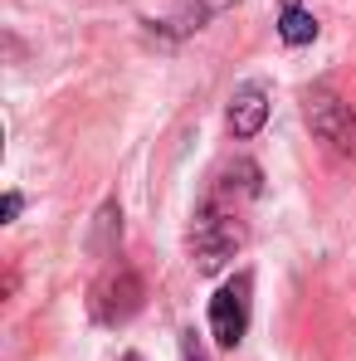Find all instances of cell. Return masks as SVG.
Here are the masks:
<instances>
[{"label":"cell","instance_id":"8992f818","mask_svg":"<svg viewBox=\"0 0 356 361\" xmlns=\"http://www.w3.org/2000/svg\"><path fill=\"white\" fill-rule=\"evenodd\" d=\"M225 122H230L235 137H259L264 122H269V93H264L259 83L239 88L235 98H230V108H225Z\"/></svg>","mask_w":356,"mask_h":361},{"label":"cell","instance_id":"30bf717a","mask_svg":"<svg viewBox=\"0 0 356 361\" xmlns=\"http://www.w3.org/2000/svg\"><path fill=\"white\" fill-rule=\"evenodd\" d=\"M20 210H25V195H20V190H5V200H0V220L10 225V220H20Z\"/></svg>","mask_w":356,"mask_h":361},{"label":"cell","instance_id":"8fae6325","mask_svg":"<svg viewBox=\"0 0 356 361\" xmlns=\"http://www.w3.org/2000/svg\"><path fill=\"white\" fill-rule=\"evenodd\" d=\"M210 10H230V5H239V0H205Z\"/></svg>","mask_w":356,"mask_h":361},{"label":"cell","instance_id":"6da1fadb","mask_svg":"<svg viewBox=\"0 0 356 361\" xmlns=\"http://www.w3.org/2000/svg\"><path fill=\"white\" fill-rule=\"evenodd\" d=\"M239 249H244L239 205L220 200V195H205V205L195 210V225H190V259H195V269L200 274H220Z\"/></svg>","mask_w":356,"mask_h":361},{"label":"cell","instance_id":"52a82bcc","mask_svg":"<svg viewBox=\"0 0 356 361\" xmlns=\"http://www.w3.org/2000/svg\"><path fill=\"white\" fill-rule=\"evenodd\" d=\"M259 190H264V171H259L254 161H244V157H239L235 166H225V171H220V180H215V190H210V195H220V200H235V195L254 200Z\"/></svg>","mask_w":356,"mask_h":361},{"label":"cell","instance_id":"5b68a950","mask_svg":"<svg viewBox=\"0 0 356 361\" xmlns=\"http://www.w3.org/2000/svg\"><path fill=\"white\" fill-rule=\"evenodd\" d=\"M249 293H254V279L235 274L215 298H210V332L220 347H239L244 332H249Z\"/></svg>","mask_w":356,"mask_h":361},{"label":"cell","instance_id":"ba28073f","mask_svg":"<svg viewBox=\"0 0 356 361\" xmlns=\"http://www.w3.org/2000/svg\"><path fill=\"white\" fill-rule=\"evenodd\" d=\"M118 240H122V205L118 200H103L98 215H93V240H88V249L93 254H113Z\"/></svg>","mask_w":356,"mask_h":361},{"label":"cell","instance_id":"7a4b0ae2","mask_svg":"<svg viewBox=\"0 0 356 361\" xmlns=\"http://www.w3.org/2000/svg\"><path fill=\"white\" fill-rule=\"evenodd\" d=\"M302 118H307V127H312L317 142H327L337 157L356 161V113H352V103H342L332 88L317 83V88L302 93Z\"/></svg>","mask_w":356,"mask_h":361},{"label":"cell","instance_id":"3957f363","mask_svg":"<svg viewBox=\"0 0 356 361\" xmlns=\"http://www.w3.org/2000/svg\"><path fill=\"white\" fill-rule=\"evenodd\" d=\"M142 298H147L142 279H137L127 264H118V269H108V274L93 283V298H88V307H93V317H98L103 327H118V322H127V317L142 307Z\"/></svg>","mask_w":356,"mask_h":361},{"label":"cell","instance_id":"277c9868","mask_svg":"<svg viewBox=\"0 0 356 361\" xmlns=\"http://www.w3.org/2000/svg\"><path fill=\"white\" fill-rule=\"evenodd\" d=\"M137 20H142L152 35L190 39V35H200V30H205L210 5H205V0H137Z\"/></svg>","mask_w":356,"mask_h":361},{"label":"cell","instance_id":"9c48e42d","mask_svg":"<svg viewBox=\"0 0 356 361\" xmlns=\"http://www.w3.org/2000/svg\"><path fill=\"white\" fill-rule=\"evenodd\" d=\"M278 35H283V44H312L317 39V20L297 5V0H283V20H278Z\"/></svg>","mask_w":356,"mask_h":361}]
</instances>
